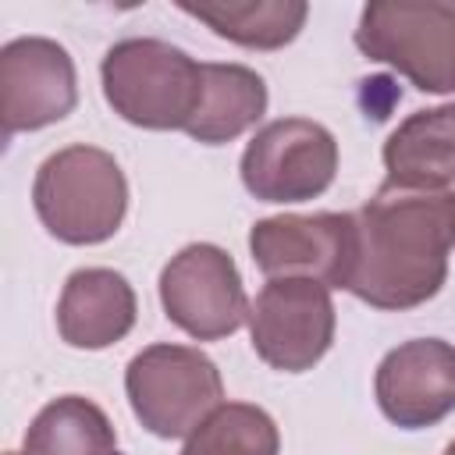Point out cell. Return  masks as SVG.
Returning <instances> with one entry per match:
<instances>
[{"label":"cell","instance_id":"obj_1","mask_svg":"<svg viewBox=\"0 0 455 455\" xmlns=\"http://www.w3.org/2000/svg\"><path fill=\"white\" fill-rule=\"evenodd\" d=\"M355 267L348 288L373 309H416L448 281L455 249V192L380 185L355 213Z\"/></svg>","mask_w":455,"mask_h":455},{"label":"cell","instance_id":"obj_2","mask_svg":"<svg viewBox=\"0 0 455 455\" xmlns=\"http://www.w3.org/2000/svg\"><path fill=\"white\" fill-rule=\"evenodd\" d=\"M100 82L114 114L149 132H185L203 103V64L153 36L114 43L103 53Z\"/></svg>","mask_w":455,"mask_h":455},{"label":"cell","instance_id":"obj_3","mask_svg":"<svg viewBox=\"0 0 455 455\" xmlns=\"http://www.w3.org/2000/svg\"><path fill=\"white\" fill-rule=\"evenodd\" d=\"M32 206L57 242L100 245L117 235L128 213V181L107 149L78 142L39 164Z\"/></svg>","mask_w":455,"mask_h":455},{"label":"cell","instance_id":"obj_4","mask_svg":"<svg viewBox=\"0 0 455 455\" xmlns=\"http://www.w3.org/2000/svg\"><path fill=\"white\" fill-rule=\"evenodd\" d=\"M352 39L419 92H455V0H373Z\"/></svg>","mask_w":455,"mask_h":455},{"label":"cell","instance_id":"obj_5","mask_svg":"<svg viewBox=\"0 0 455 455\" xmlns=\"http://www.w3.org/2000/svg\"><path fill=\"white\" fill-rule=\"evenodd\" d=\"M124 395L135 419L156 437H188L224 405L217 363L192 345H146L124 370Z\"/></svg>","mask_w":455,"mask_h":455},{"label":"cell","instance_id":"obj_6","mask_svg":"<svg viewBox=\"0 0 455 455\" xmlns=\"http://www.w3.org/2000/svg\"><path fill=\"white\" fill-rule=\"evenodd\" d=\"M238 171L259 203H306L334 185L338 139L320 121L277 117L249 139Z\"/></svg>","mask_w":455,"mask_h":455},{"label":"cell","instance_id":"obj_7","mask_svg":"<svg viewBox=\"0 0 455 455\" xmlns=\"http://www.w3.org/2000/svg\"><path fill=\"white\" fill-rule=\"evenodd\" d=\"M331 288L309 277H270L249 306V338L256 355L281 373L313 370L334 345Z\"/></svg>","mask_w":455,"mask_h":455},{"label":"cell","instance_id":"obj_8","mask_svg":"<svg viewBox=\"0 0 455 455\" xmlns=\"http://www.w3.org/2000/svg\"><path fill=\"white\" fill-rule=\"evenodd\" d=\"M160 306L196 341H220L249 320V299L235 259L213 242H192L160 270Z\"/></svg>","mask_w":455,"mask_h":455},{"label":"cell","instance_id":"obj_9","mask_svg":"<svg viewBox=\"0 0 455 455\" xmlns=\"http://www.w3.org/2000/svg\"><path fill=\"white\" fill-rule=\"evenodd\" d=\"M355 213H277L249 231L252 263L270 277H309L348 288L355 267Z\"/></svg>","mask_w":455,"mask_h":455},{"label":"cell","instance_id":"obj_10","mask_svg":"<svg viewBox=\"0 0 455 455\" xmlns=\"http://www.w3.org/2000/svg\"><path fill=\"white\" fill-rule=\"evenodd\" d=\"M75 103V60L57 39L18 36L0 50V117L7 139L64 121Z\"/></svg>","mask_w":455,"mask_h":455},{"label":"cell","instance_id":"obj_11","mask_svg":"<svg viewBox=\"0 0 455 455\" xmlns=\"http://www.w3.org/2000/svg\"><path fill=\"white\" fill-rule=\"evenodd\" d=\"M373 395L380 412L402 430H423L455 412V345L412 338L391 348L377 373Z\"/></svg>","mask_w":455,"mask_h":455},{"label":"cell","instance_id":"obj_12","mask_svg":"<svg viewBox=\"0 0 455 455\" xmlns=\"http://www.w3.org/2000/svg\"><path fill=\"white\" fill-rule=\"evenodd\" d=\"M139 316L135 288L110 267H82L64 281L57 302V331L71 348H110Z\"/></svg>","mask_w":455,"mask_h":455},{"label":"cell","instance_id":"obj_13","mask_svg":"<svg viewBox=\"0 0 455 455\" xmlns=\"http://www.w3.org/2000/svg\"><path fill=\"white\" fill-rule=\"evenodd\" d=\"M387 185L416 192H444L455 185V100L412 110L380 149Z\"/></svg>","mask_w":455,"mask_h":455},{"label":"cell","instance_id":"obj_14","mask_svg":"<svg viewBox=\"0 0 455 455\" xmlns=\"http://www.w3.org/2000/svg\"><path fill=\"white\" fill-rule=\"evenodd\" d=\"M267 114V82L245 64H203V103L185 128L203 146L245 135Z\"/></svg>","mask_w":455,"mask_h":455},{"label":"cell","instance_id":"obj_15","mask_svg":"<svg viewBox=\"0 0 455 455\" xmlns=\"http://www.w3.org/2000/svg\"><path fill=\"white\" fill-rule=\"evenodd\" d=\"M178 7L210 25L220 39L245 50H281L302 32L309 18L306 0H210Z\"/></svg>","mask_w":455,"mask_h":455},{"label":"cell","instance_id":"obj_16","mask_svg":"<svg viewBox=\"0 0 455 455\" xmlns=\"http://www.w3.org/2000/svg\"><path fill=\"white\" fill-rule=\"evenodd\" d=\"M25 455H121V451L107 412L82 395H64L43 405L28 423Z\"/></svg>","mask_w":455,"mask_h":455},{"label":"cell","instance_id":"obj_17","mask_svg":"<svg viewBox=\"0 0 455 455\" xmlns=\"http://www.w3.org/2000/svg\"><path fill=\"white\" fill-rule=\"evenodd\" d=\"M281 434L267 409L249 402H224L188 437L181 455H277Z\"/></svg>","mask_w":455,"mask_h":455},{"label":"cell","instance_id":"obj_18","mask_svg":"<svg viewBox=\"0 0 455 455\" xmlns=\"http://www.w3.org/2000/svg\"><path fill=\"white\" fill-rule=\"evenodd\" d=\"M444 455H455V441H448V444H444Z\"/></svg>","mask_w":455,"mask_h":455},{"label":"cell","instance_id":"obj_19","mask_svg":"<svg viewBox=\"0 0 455 455\" xmlns=\"http://www.w3.org/2000/svg\"><path fill=\"white\" fill-rule=\"evenodd\" d=\"M7 455H25V451H7Z\"/></svg>","mask_w":455,"mask_h":455}]
</instances>
